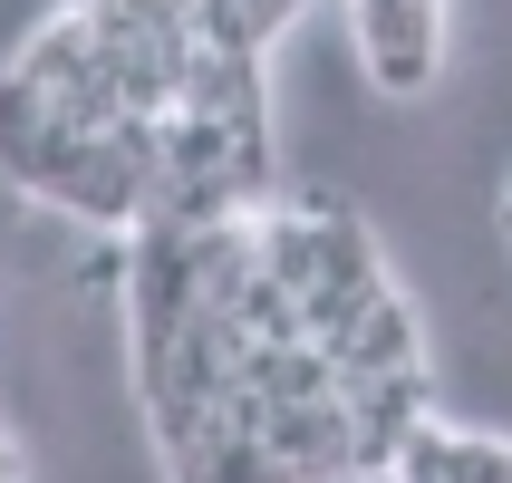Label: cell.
I'll return each instance as SVG.
<instances>
[{
    "label": "cell",
    "instance_id": "obj_1",
    "mask_svg": "<svg viewBox=\"0 0 512 483\" xmlns=\"http://www.w3.org/2000/svg\"><path fill=\"white\" fill-rule=\"evenodd\" d=\"M348 29L377 97H426L445 78V0H348Z\"/></svg>",
    "mask_w": 512,
    "mask_h": 483
},
{
    "label": "cell",
    "instance_id": "obj_3",
    "mask_svg": "<svg viewBox=\"0 0 512 483\" xmlns=\"http://www.w3.org/2000/svg\"><path fill=\"white\" fill-rule=\"evenodd\" d=\"M435 483H512V435H455V426H435Z\"/></svg>",
    "mask_w": 512,
    "mask_h": 483
},
{
    "label": "cell",
    "instance_id": "obj_4",
    "mask_svg": "<svg viewBox=\"0 0 512 483\" xmlns=\"http://www.w3.org/2000/svg\"><path fill=\"white\" fill-rule=\"evenodd\" d=\"M232 10H242V20H252L261 39H281V29L300 20V10H310V0H232Z\"/></svg>",
    "mask_w": 512,
    "mask_h": 483
},
{
    "label": "cell",
    "instance_id": "obj_2",
    "mask_svg": "<svg viewBox=\"0 0 512 483\" xmlns=\"http://www.w3.org/2000/svg\"><path fill=\"white\" fill-rule=\"evenodd\" d=\"M329 368H339V387H348V377H406V368H426V329H416V300L387 281L368 310H358L339 339H329Z\"/></svg>",
    "mask_w": 512,
    "mask_h": 483
},
{
    "label": "cell",
    "instance_id": "obj_5",
    "mask_svg": "<svg viewBox=\"0 0 512 483\" xmlns=\"http://www.w3.org/2000/svg\"><path fill=\"white\" fill-rule=\"evenodd\" d=\"M68 10H87V0H68Z\"/></svg>",
    "mask_w": 512,
    "mask_h": 483
}]
</instances>
